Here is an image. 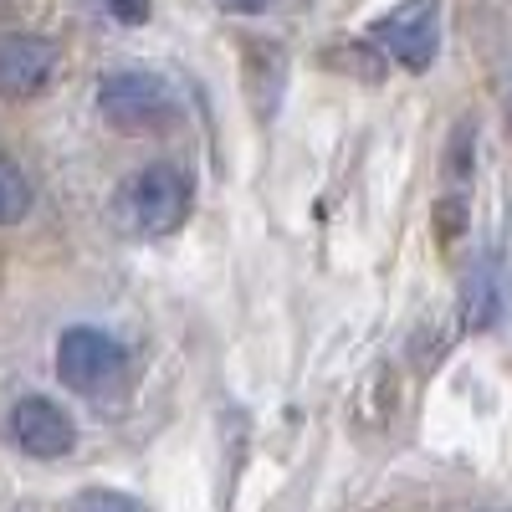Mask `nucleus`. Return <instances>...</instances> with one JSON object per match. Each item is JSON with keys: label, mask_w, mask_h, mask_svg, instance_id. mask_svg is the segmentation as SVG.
<instances>
[{"label": "nucleus", "mask_w": 512, "mask_h": 512, "mask_svg": "<svg viewBox=\"0 0 512 512\" xmlns=\"http://www.w3.org/2000/svg\"><path fill=\"white\" fill-rule=\"evenodd\" d=\"M6 431H11V441H16L26 456H36V461H57V456H67V451L77 446L72 415H67L57 400H47V395H21V400L11 405V415H6Z\"/></svg>", "instance_id": "nucleus-5"}, {"label": "nucleus", "mask_w": 512, "mask_h": 512, "mask_svg": "<svg viewBox=\"0 0 512 512\" xmlns=\"http://www.w3.org/2000/svg\"><path fill=\"white\" fill-rule=\"evenodd\" d=\"M461 303H466V323H472V328L497 323V313H502V277H497V267H492V262H487V267H477L472 277H466Z\"/></svg>", "instance_id": "nucleus-7"}, {"label": "nucleus", "mask_w": 512, "mask_h": 512, "mask_svg": "<svg viewBox=\"0 0 512 512\" xmlns=\"http://www.w3.org/2000/svg\"><path fill=\"white\" fill-rule=\"evenodd\" d=\"M190 216V180L175 164H144L134 180L118 190V226L128 236H169Z\"/></svg>", "instance_id": "nucleus-1"}, {"label": "nucleus", "mask_w": 512, "mask_h": 512, "mask_svg": "<svg viewBox=\"0 0 512 512\" xmlns=\"http://www.w3.org/2000/svg\"><path fill=\"white\" fill-rule=\"evenodd\" d=\"M374 41L390 52L400 67L425 72L436 62L441 47V16H436V0H405L400 11H390L384 21H374Z\"/></svg>", "instance_id": "nucleus-4"}, {"label": "nucleus", "mask_w": 512, "mask_h": 512, "mask_svg": "<svg viewBox=\"0 0 512 512\" xmlns=\"http://www.w3.org/2000/svg\"><path fill=\"white\" fill-rule=\"evenodd\" d=\"M98 108H103L108 123L128 128V134H154V128H164V123L180 118L175 88H169L159 72H139V67L108 72V77L98 82Z\"/></svg>", "instance_id": "nucleus-3"}, {"label": "nucleus", "mask_w": 512, "mask_h": 512, "mask_svg": "<svg viewBox=\"0 0 512 512\" xmlns=\"http://www.w3.org/2000/svg\"><path fill=\"white\" fill-rule=\"evenodd\" d=\"M57 72V47L47 36H31V31H16V36H0V93L6 98H31L52 82Z\"/></svg>", "instance_id": "nucleus-6"}, {"label": "nucleus", "mask_w": 512, "mask_h": 512, "mask_svg": "<svg viewBox=\"0 0 512 512\" xmlns=\"http://www.w3.org/2000/svg\"><path fill=\"white\" fill-rule=\"evenodd\" d=\"M221 11H236V16H256V11H267V0H216Z\"/></svg>", "instance_id": "nucleus-11"}, {"label": "nucleus", "mask_w": 512, "mask_h": 512, "mask_svg": "<svg viewBox=\"0 0 512 512\" xmlns=\"http://www.w3.org/2000/svg\"><path fill=\"white\" fill-rule=\"evenodd\" d=\"M108 11L123 26H139V21H149V0H108Z\"/></svg>", "instance_id": "nucleus-10"}, {"label": "nucleus", "mask_w": 512, "mask_h": 512, "mask_svg": "<svg viewBox=\"0 0 512 512\" xmlns=\"http://www.w3.org/2000/svg\"><path fill=\"white\" fill-rule=\"evenodd\" d=\"M57 379L82 400L118 395L128 379V354L103 328H67L57 338Z\"/></svg>", "instance_id": "nucleus-2"}, {"label": "nucleus", "mask_w": 512, "mask_h": 512, "mask_svg": "<svg viewBox=\"0 0 512 512\" xmlns=\"http://www.w3.org/2000/svg\"><path fill=\"white\" fill-rule=\"evenodd\" d=\"M72 512H144V507H139L134 497L113 492V487H88V492H77Z\"/></svg>", "instance_id": "nucleus-9"}, {"label": "nucleus", "mask_w": 512, "mask_h": 512, "mask_svg": "<svg viewBox=\"0 0 512 512\" xmlns=\"http://www.w3.org/2000/svg\"><path fill=\"white\" fill-rule=\"evenodd\" d=\"M26 210H31V180L11 159H0V226L26 221Z\"/></svg>", "instance_id": "nucleus-8"}]
</instances>
